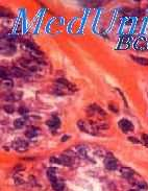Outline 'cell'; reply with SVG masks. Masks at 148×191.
<instances>
[{
    "mask_svg": "<svg viewBox=\"0 0 148 191\" xmlns=\"http://www.w3.org/2000/svg\"><path fill=\"white\" fill-rule=\"evenodd\" d=\"M104 165H105V167L107 169L115 170V169H117V167H118V162H117V160L115 158L110 157V158H106L104 160Z\"/></svg>",
    "mask_w": 148,
    "mask_h": 191,
    "instance_id": "1",
    "label": "cell"
},
{
    "mask_svg": "<svg viewBox=\"0 0 148 191\" xmlns=\"http://www.w3.org/2000/svg\"><path fill=\"white\" fill-rule=\"evenodd\" d=\"M13 146L16 148V150L17 151H25L27 150V147H28V144H27V142L25 141H22V140H17V141H15L13 143Z\"/></svg>",
    "mask_w": 148,
    "mask_h": 191,
    "instance_id": "2",
    "label": "cell"
},
{
    "mask_svg": "<svg viewBox=\"0 0 148 191\" xmlns=\"http://www.w3.org/2000/svg\"><path fill=\"white\" fill-rule=\"evenodd\" d=\"M119 126H120V129L123 131V132H128V131H131V130H134V125L131 124L130 121H128L127 119H121L119 121Z\"/></svg>",
    "mask_w": 148,
    "mask_h": 191,
    "instance_id": "3",
    "label": "cell"
},
{
    "mask_svg": "<svg viewBox=\"0 0 148 191\" xmlns=\"http://www.w3.org/2000/svg\"><path fill=\"white\" fill-rule=\"evenodd\" d=\"M55 172H56V169H55V168H51V167H50V168H48V170H47V177H48L49 180H50L51 184L57 182Z\"/></svg>",
    "mask_w": 148,
    "mask_h": 191,
    "instance_id": "4",
    "label": "cell"
},
{
    "mask_svg": "<svg viewBox=\"0 0 148 191\" xmlns=\"http://www.w3.org/2000/svg\"><path fill=\"white\" fill-rule=\"evenodd\" d=\"M11 73H12V75H14L16 77H23V76L26 75V73L22 69H20L18 67H13L11 69Z\"/></svg>",
    "mask_w": 148,
    "mask_h": 191,
    "instance_id": "5",
    "label": "cell"
},
{
    "mask_svg": "<svg viewBox=\"0 0 148 191\" xmlns=\"http://www.w3.org/2000/svg\"><path fill=\"white\" fill-rule=\"evenodd\" d=\"M39 133H40V131H39L38 129H36V127H31V129H29V130H27V131H26L25 136H26L27 138L31 139V138H35V137H37V136L39 135Z\"/></svg>",
    "mask_w": 148,
    "mask_h": 191,
    "instance_id": "6",
    "label": "cell"
},
{
    "mask_svg": "<svg viewBox=\"0 0 148 191\" xmlns=\"http://www.w3.org/2000/svg\"><path fill=\"white\" fill-rule=\"evenodd\" d=\"M58 158H60V160H61V164L66 165V166H71L72 165V159H71V157L63 155V156H61Z\"/></svg>",
    "mask_w": 148,
    "mask_h": 191,
    "instance_id": "7",
    "label": "cell"
},
{
    "mask_svg": "<svg viewBox=\"0 0 148 191\" xmlns=\"http://www.w3.org/2000/svg\"><path fill=\"white\" fill-rule=\"evenodd\" d=\"M120 170H121L122 176L124 178H126V179H130L131 177L134 176V171L131 170L130 168H128V167H122Z\"/></svg>",
    "mask_w": 148,
    "mask_h": 191,
    "instance_id": "8",
    "label": "cell"
},
{
    "mask_svg": "<svg viewBox=\"0 0 148 191\" xmlns=\"http://www.w3.org/2000/svg\"><path fill=\"white\" fill-rule=\"evenodd\" d=\"M46 124H47L48 126H50V127H60L61 122H60V119H58L57 117L53 116V118H52L51 120H47V121H46Z\"/></svg>",
    "mask_w": 148,
    "mask_h": 191,
    "instance_id": "9",
    "label": "cell"
},
{
    "mask_svg": "<svg viewBox=\"0 0 148 191\" xmlns=\"http://www.w3.org/2000/svg\"><path fill=\"white\" fill-rule=\"evenodd\" d=\"M134 59L135 62H137L138 64H140V65L142 66H148V60L145 59V58H140V56H131Z\"/></svg>",
    "mask_w": 148,
    "mask_h": 191,
    "instance_id": "10",
    "label": "cell"
},
{
    "mask_svg": "<svg viewBox=\"0 0 148 191\" xmlns=\"http://www.w3.org/2000/svg\"><path fill=\"white\" fill-rule=\"evenodd\" d=\"M25 46L27 47L28 49L30 50H34V51H38V46L35 44V43H32L30 41H25Z\"/></svg>",
    "mask_w": 148,
    "mask_h": 191,
    "instance_id": "11",
    "label": "cell"
},
{
    "mask_svg": "<svg viewBox=\"0 0 148 191\" xmlns=\"http://www.w3.org/2000/svg\"><path fill=\"white\" fill-rule=\"evenodd\" d=\"M25 124V121L23 119H16L14 121V126L16 127V129H22V127L24 126Z\"/></svg>",
    "mask_w": 148,
    "mask_h": 191,
    "instance_id": "12",
    "label": "cell"
},
{
    "mask_svg": "<svg viewBox=\"0 0 148 191\" xmlns=\"http://www.w3.org/2000/svg\"><path fill=\"white\" fill-rule=\"evenodd\" d=\"M51 185H52L53 190H55V191H62V190L64 189V185H63L62 183L56 182V183H52Z\"/></svg>",
    "mask_w": 148,
    "mask_h": 191,
    "instance_id": "13",
    "label": "cell"
},
{
    "mask_svg": "<svg viewBox=\"0 0 148 191\" xmlns=\"http://www.w3.org/2000/svg\"><path fill=\"white\" fill-rule=\"evenodd\" d=\"M3 110L5 111L6 113H8V114H12V113H14V111H15V108H14L13 106H11V104H5V106H3Z\"/></svg>",
    "mask_w": 148,
    "mask_h": 191,
    "instance_id": "14",
    "label": "cell"
},
{
    "mask_svg": "<svg viewBox=\"0 0 148 191\" xmlns=\"http://www.w3.org/2000/svg\"><path fill=\"white\" fill-rule=\"evenodd\" d=\"M57 83H58V84H61V85H63V86H66V87H69V88H71L70 83L67 81V79H65V78H60V79H57Z\"/></svg>",
    "mask_w": 148,
    "mask_h": 191,
    "instance_id": "15",
    "label": "cell"
},
{
    "mask_svg": "<svg viewBox=\"0 0 148 191\" xmlns=\"http://www.w3.org/2000/svg\"><path fill=\"white\" fill-rule=\"evenodd\" d=\"M137 186H138V188L140 190H146L148 188V186H147V184L145 182H138L137 183Z\"/></svg>",
    "mask_w": 148,
    "mask_h": 191,
    "instance_id": "16",
    "label": "cell"
},
{
    "mask_svg": "<svg viewBox=\"0 0 148 191\" xmlns=\"http://www.w3.org/2000/svg\"><path fill=\"white\" fill-rule=\"evenodd\" d=\"M18 112H19V114L20 115H26L27 113H28V109L27 108H25V107H20L19 108V110H18Z\"/></svg>",
    "mask_w": 148,
    "mask_h": 191,
    "instance_id": "17",
    "label": "cell"
},
{
    "mask_svg": "<svg viewBox=\"0 0 148 191\" xmlns=\"http://www.w3.org/2000/svg\"><path fill=\"white\" fill-rule=\"evenodd\" d=\"M93 107H94V110L96 111V112H98L99 114H101L102 116H105V115H106V113L104 112V111H103L100 107H98V106H93Z\"/></svg>",
    "mask_w": 148,
    "mask_h": 191,
    "instance_id": "18",
    "label": "cell"
},
{
    "mask_svg": "<svg viewBox=\"0 0 148 191\" xmlns=\"http://www.w3.org/2000/svg\"><path fill=\"white\" fill-rule=\"evenodd\" d=\"M1 78L2 79H8L9 78V73L5 70H3V68L1 69Z\"/></svg>",
    "mask_w": 148,
    "mask_h": 191,
    "instance_id": "19",
    "label": "cell"
},
{
    "mask_svg": "<svg viewBox=\"0 0 148 191\" xmlns=\"http://www.w3.org/2000/svg\"><path fill=\"white\" fill-rule=\"evenodd\" d=\"M77 125H78V127L81 130V131H84V132H87V129H86V126H85V122L84 121H78L77 122Z\"/></svg>",
    "mask_w": 148,
    "mask_h": 191,
    "instance_id": "20",
    "label": "cell"
},
{
    "mask_svg": "<svg viewBox=\"0 0 148 191\" xmlns=\"http://www.w3.org/2000/svg\"><path fill=\"white\" fill-rule=\"evenodd\" d=\"M50 163H55V164H61V160L60 158H55V157H51L50 158Z\"/></svg>",
    "mask_w": 148,
    "mask_h": 191,
    "instance_id": "21",
    "label": "cell"
},
{
    "mask_svg": "<svg viewBox=\"0 0 148 191\" xmlns=\"http://www.w3.org/2000/svg\"><path fill=\"white\" fill-rule=\"evenodd\" d=\"M2 85L6 86V87H13V81L12 79H4V83H2Z\"/></svg>",
    "mask_w": 148,
    "mask_h": 191,
    "instance_id": "22",
    "label": "cell"
},
{
    "mask_svg": "<svg viewBox=\"0 0 148 191\" xmlns=\"http://www.w3.org/2000/svg\"><path fill=\"white\" fill-rule=\"evenodd\" d=\"M128 141L133 142V143H136V144H139V143H140V140H138L135 137H128Z\"/></svg>",
    "mask_w": 148,
    "mask_h": 191,
    "instance_id": "23",
    "label": "cell"
},
{
    "mask_svg": "<svg viewBox=\"0 0 148 191\" xmlns=\"http://www.w3.org/2000/svg\"><path fill=\"white\" fill-rule=\"evenodd\" d=\"M110 110H112L113 111V112H118V108H117V106H114V104H112V103H110Z\"/></svg>",
    "mask_w": 148,
    "mask_h": 191,
    "instance_id": "24",
    "label": "cell"
},
{
    "mask_svg": "<svg viewBox=\"0 0 148 191\" xmlns=\"http://www.w3.org/2000/svg\"><path fill=\"white\" fill-rule=\"evenodd\" d=\"M142 140L144 143L148 144V135L147 134H142Z\"/></svg>",
    "mask_w": 148,
    "mask_h": 191,
    "instance_id": "25",
    "label": "cell"
},
{
    "mask_svg": "<svg viewBox=\"0 0 148 191\" xmlns=\"http://www.w3.org/2000/svg\"><path fill=\"white\" fill-rule=\"evenodd\" d=\"M69 138H70V137H69V136H67V135H66V136H63V137H62V141H63V142H66V141H67Z\"/></svg>",
    "mask_w": 148,
    "mask_h": 191,
    "instance_id": "26",
    "label": "cell"
},
{
    "mask_svg": "<svg viewBox=\"0 0 148 191\" xmlns=\"http://www.w3.org/2000/svg\"><path fill=\"white\" fill-rule=\"evenodd\" d=\"M23 168H24L23 166H21V165H17V167L15 168V170H16V171H18V170H21V169H23Z\"/></svg>",
    "mask_w": 148,
    "mask_h": 191,
    "instance_id": "27",
    "label": "cell"
},
{
    "mask_svg": "<svg viewBox=\"0 0 148 191\" xmlns=\"http://www.w3.org/2000/svg\"><path fill=\"white\" fill-rule=\"evenodd\" d=\"M128 191H137V190H133V189H131V190H128Z\"/></svg>",
    "mask_w": 148,
    "mask_h": 191,
    "instance_id": "28",
    "label": "cell"
}]
</instances>
